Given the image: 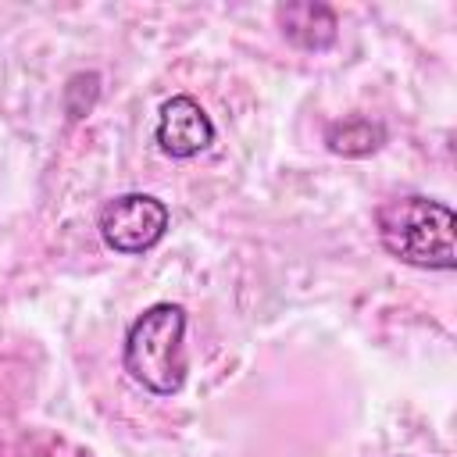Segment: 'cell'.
<instances>
[{
  "mask_svg": "<svg viewBox=\"0 0 457 457\" xmlns=\"http://www.w3.org/2000/svg\"><path fill=\"white\" fill-rule=\"evenodd\" d=\"M186 311L179 303L146 307L125 336V371L150 393L171 396L186 382Z\"/></svg>",
  "mask_w": 457,
  "mask_h": 457,
  "instance_id": "obj_2",
  "label": "cell"
},
{
  "mask_svg": "<svg viewBox=\"0 0 457 457\" xmlns=\"http://www.w3.org/2000/svg\"><path fill=\"white\" fill-rule=\"evenodd\" d=\"M382 246L425 271H453V211L432 196H396L375 211Z\"/></svg>",
  "mask_w": 457,
  "mask_h": 457,
  "instance_id": "obj_1",
  "label": "cell"
},
{
  "mask_svg": "<svg viewBox=\"0 0 457 457\" xmlns=\"http://www.w3.org/2000/svg\"><path fill=\"white\" fill-rule=\"evenodd\" d=\"M275 21L282 29V36L307 50V54H318V50H328L339 36V18L328 4H314V0H293V4H282L275 7Z\"/></svg>",
  "mask_w": 457,
  "mask_h": 457,
  "instance_id": "obj_5",
  "label": "cell"
},
{
  "mask_svg": "<svg viewBox=\"0 0 457 457\" xmlns=\"http://www.w3.org/2000/svg\"><path fill=\"white\" fill-rule=\"evenodd\" d=\"M386 143V125L371 118H343L325 129V146L339 157H368Z\"/></svg>",
  "mask_w": 457,
  "mask_h": 457,
  "instance_id": "obj_6",
  "label": "cell"
},
{
  "mask_svg": "<svg viewBox=\"0 0 457 457\" xmlns=\"http://www.w3.org/2000/svg\"><path fill=\"white\" fill-rule=\"evenodd\" d=\"M96 93H100V75L96 71H79L68 79L64 86V107H68V118H86L96 104Z\"/></svg>",
  "mask_w": 457,
  "mask_h": 457,
  "instance_id": "obj_7",
  "label": "cell"
},
{
  "mask_svg": "<svg viewBox=\"0 0 457 457\" xmlns=\"http://www.w3.org/2000/svg\"><path fill=\"white\" fill-rule=\"evenodd\" d=\"M168 232V207L150 193L114 196L100 211V239L114 253H146Z\"/></svg>",
  "mask_w": 457,
  "mask_h": 457,
  "instance_id": "obj_3",
  "label": "cell"
},
{
  "mask_svg": "<svg viewBox=\"0 0 457 457\" xmlns=\"http://www.w3.org/2000/svg\"><path fill=\"white\" fill-rule=\"evenodd\" d=\"M157 146L175 157V161H186V157H196L200 150H207L214 143V125L211 118L204 114V107L193 100V96H171L161 104V118H157Z\"/></svg>",
  "mask_w": 457,
  "mask_h": 457,
  "instance_id": "obj_4",
  "label": "cell"
}]
</instances>
